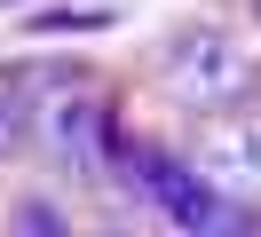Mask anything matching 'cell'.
I'll return each instance as SVG.
<instances>
[{
  "instance_id": "6da1fadb",
  "label": "cell",
  "mask_w": 261,
  "mask_h": 237,
  "mask_svg": "<svg viewBox=\"0 0 261 237\" xmlns=\"http://www.w3.org/2000/svg\"><path fill=\"white\" fill-rule=\"evenodd\" d=\"M159 87L182 111H229L253 95V47L229 24H182L159 56Z\"/></svg>"
},
{
  "instance_id": "7a4b0ae2",
  "label": "cell",
  "mask_w": 261,
  "mask_h": 237,
  "mask_svg": "<svg viewBox=\"0 0 261 237\" xmlns=\"http://www.w3.org/2000/svg\"><path fill=\"white\" fill-rule=\"evenodd\" d=\"M24 95H32V87H24ZM32 135L48 142L56 166H71L80 182H95V174L111 166V111H103V87L87 71L40 79V95H32Z\"/></svg>"
},
{
  "instance_id": "3957f363",
  "label": "cell",
  "mask_w": 261,
  "mask_h": 237,
  "mask_svg": "<svg viewBox=\"0 0 261 237\" xmlns=\"http://www.w3.org/2000/svg\"><path fill=\"white\" fill-rule=\"evenodd\" d=\"M111 150L135 166V190H143L174 229H238L245 221V198H222L198 166H182V158H166V150H135V142H111Z\"/></svg>"
},
{
  "instance_id": "277c9868",
  "label": "cell",
  "mask_w": 261,
  "mask_h": 237,
  "mask_svg": "<svg viewBox=\"0 0 261 237\" xmlns=\"http://www.w3.org/2000/svg\"><path fill=\"white\" fill-rule=\"evenodd\" d=\"M190 166L222 198H253L261 190V119L253 111H214L206 135H198V150H190Z\"/></svg>"
},
{
  "instance_id": "5b68a950",
  "label": "cell",
  "mask_w": 261,
  "mask_h": 237,
  "mask_svg": "<svg viewBox=\"0 0 261 237\" xmlns=\"http://www.w3.org/2000/svg\"><path fill=\"white\" fill-rule=\"evenodd\" d=\"M24 135H32V95H24V79H0V158H16Z\"/></svg>"
},
{
  "instance_id": "8992f818",
  "label": "cell",
  "mask_w": 261,
  "mask_h": 237,
  "mask_svg": "<svg viewBox=\"0 0 261 237\" xmlns=\"http://www.w3.org/2000/svg\"><path fill=\"white\" fill-rule=\"evenodd\" d=\"M16 229H64V205H48V198L16 205Z\"/></svg>"
},
{
  "instance_id": "52a82bcc",
  "label": "cell",
  "mask_w": 261,
  "mask_h": 237,
  "mask_svg": "<svg viewBox=\"0 0 261 237\" xmlns=\"http://www.w3.org/2000/svg\"><path fill=\"white\" fill-rule=\"evenodd\" d=\"M253 16H261V0H253Z\"/></svg>"
}]
</instances>
